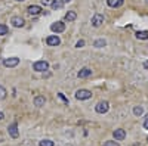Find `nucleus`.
Wrapping results in <instances>:
<instances>
[{"instance_id": "nucleus-1", "label": "nucleus", "mask_w": 148, "mask_h": 146, "mask_svg": "<svg viewBox=\"0 0 148 146\" xmlns=\"http://www.w3.org/2000/svg\"><path fill=\"white\" fill-rule=\"evenodd\" d=\"M92 97V92L88 89H80L76 92V99L77 101H88Z\"/></svg>"}, {"instance_id": "nucleus-2", "label": "nucleus", "mask_w": 148, "mask_h": 146, "mask_svg": "<svg viewBox=\"0 0 148 146\" xmlns=\"http://www.w3.org/2000/svg\"><path fill=\"white\" fill-rule=\"evenodd\" d=\"M108 109H110V103L107 101H99L95 105V111L98 114H105V112H108Z\"/></svg>"}, {"instance_id": "nucleus-3", "label": "nucleus", "mask_w": 148, "mask_h": 146, "mask_svg": "<svg viewBox=\"0 0 148 146\" xmlns=\"http://www.w3.org/2000/svg\"><path fill=\"white\" fill-rule=\"evenodd\" d=\"M33 69L37 71V72H43V71H47L49 69V64L46 60H37V62L33 64Z\"/></svg>"}, {"instance_id": "nucleus-4", "label": "nucleus", "mask_w": 148, "mask_h": 146, "mask_svg": "<svg viewBox=\"0 0 148 146\" xmlns=\"http://www.w3.org/2000/svg\"><path fill=\"white\" fill-rule=\"evenodd\" d=\"M18 64H19V58H16V56L3 59V65L6 68H15V67H18Z\"/></svg>"}, {"instance_id": "nucleus-5", "label": "nucleus", "mask_w": 148, "mask_h": 146, "mask_svg": "<svg viewBox=\"0 0 148 146\" xmlns=\"http://www.w3.org/2000/svg\"><path fill=\"white\" fill-rule=\"evenodd\" d=\"M51 30H52L53 33H56V34L64 33V31H65V24H64L62 21H56V22H53L52 25H51Z\"/></svg>"}, {"instance_id": "nucleus-6", "label": "nucleus", "mask_w": 148, "mask_h": 146, "mask_svg": "<svg viewBox=\"0 0 148 146\" xmlns=\"http://www.w3.org/2000/svg\"><path fill=\"white\" fill-rule=\"evenodd\" d=\"M102 24H104V15H101V14H95V15L92 16V27L99 28Z\"/></svg>"}, {"instance_id": "nucleus-7", "label": "nucleus", "mask_w": 148, "mask_h": 146, "mask_svg": "<svg viewBox=\"0 0 148 146\" xmlns=\"http://www.w3.org/2000/svg\"><path fill=\"white\" fill-rule=\"evenodd\" d=\"M27 12H28V15H31V16H37V15H40L43 12V9L40 6H37V5H31V6L27 7Z\"/></svg>"}, {"instance_id": "nucleus-8", "label": "nucleus", "mask_w": 148, "mask_h": 146, "mask_svg": "<svg viewBox=\"0 0 148 146\" xmlns=\"http://www.w3.org/2000/svg\"><path fill=\"white\" fill-rule=\"evenodd\" d=\"M8 131H9L10 137L16 139V137L19 136V131H18V123H12V124L8 127Z\"/></svg>"}, {"instance_id": "nucleus-9", "label": "nucleus", "mask_w": 148, "mask_h": 146, "mask_svg": "<svg viewBox=\"0 0 148 146\" xmlns=\"http://www.w3.org/2000/svg\"><path fill=\"white\" fill-rule=\"evenodd\" d=\"M10 24L15 28H22L24 24H25V21H24V18H21V16H14V18L10 19Z\"/></svg>"}, {"instance_id": "nucleus-10", "label": "nucleus", "mask_w": 148, "mask_h": 146, "mask_svg": "<svg viewBox=\"0 0 148 146\" xmlns=\"http://www.w3.org/2000/svg\"><path fill=\"white\" fill-rule=\"evenodd\" d=\"M46 44L47 46H59L61 44V39L58 35H49L46 39Z\"/></svg>"}, {"instance_id": "nucleus-11", "label": "nucleus", "mask_w": 148, "mask_h": 146, "mask_svg": "<svg viewBox=\"0 0 148 146\" xmlns=\"http://www.w3.org/2000/svg\"><path fill=\"white\" fill-rule=\"evenodd\" d=\"M113 137H114L117 142H119V140H123V139L126 137V131L123 130V128H117V130L113 131Z\"/></svg>"}, {"instance_id": "nucleus-12", "label": "nucleus", "mask_w": 148, "mask_h": 146, "mask_svg": "<svg viewBox=\"0 0 148 146\" xmlns=\"http://www.w3.org/2000/svg\"><path fill=\"white\" fill-rule=\"evenodd\" d=\"M90 75H92V69H90V68H82V69L79 71V74H77L79 78H88V77H90Z\"/></svg>"}, {"instance_id": "nucleus-13", "label": "nucleus", "mask_w": 148, "mask_h": 146, "mask_svg": "<svg viewBox=\"0 0 148 146\" xmlns=\"http://www.w3.org/2000/svg\"><path fill=\"white\" fill-rule=\"evenodd\" d=\"M76 19H77V14L74 10H68L65 14V16H64V21H67V22H73Z\"/></svg>"}, {"instance_id": "nucleus-14", "label": "nucleus", "mask_w": 148, "mask_h": 146, "mask_svg": "<svg viewBox=\"0 0 148 146\" xmlns=\"http://www.w3.org/2000/svg\"><path fill=\"white\" fill-rule=\"evenodd\" d=\"M123 3H125V0H107V5L110 7H114V9L123 6Z\"/></svg>"}, {"instance_id": "nucleus-15", "label": "nucleus", "mask_w": 148, "mask_h": 146, "mask_svg": "<svg viewBox=\"0 0 148 146\" xmlns=\"http://www.w3.org/2000/svg\"><path fill=\"white\" fill-rule=\"evenodd\" d=\"M45 103H46V99H45V96H36L34 97V105L36 106H45Z\"/></svg>"}, {"instance_id": "nucleus-16", "label": "nucleus", "mask_w": 148, "mask_h": 146, "mask_svg": "<svg viewBox=\"0 0 148 146\" xmlns=\"http://www.w3.org/2000/svg\"><path fill=\"white\" fill-rule=\"evenodd\" d=\"M62 6H64V2H62V0H52V3H51V7H52L53 10L61 9Z\"/></svg>"}, {"instance_id": "nucleus-17", "label": "nucleus", "mask_w": 148, "mask_h": 146, "mask_svg": "<svg viewBox=\"0 0 148 146\" xmlns=\"http://www.w3.org/2000/svg\"><path fill=\"white\" fill-rule=\"evenodd\" d=\"M135 35L138 40H148V31H138Z\"/></svg>"}, {"instance_id": "nucleus-18", "label": "nucleus", "mask_w": 148, "mask_h": 146, "mask_svg": "<svg viewBox=\"0 0 148 146\" xmlns=\"http://www.w3.org/2000/svg\"><path fill=\"white\" fill-rule=\"evenodd\" d=\"M105 44H107V41H105L104 39H98V40H95V43H93V47L101 49V47H104Z\"/></svg>"}, {"instance_id": "nucleus-19", "label": "nucleus", "mask_w": 148, "mask_h": 146, "mask_svg": "<svg viewBox=\"0 0 148 146\" xmlns=\"http://www.w3.org/2000/svg\"><path fill=\"white\" fill-rule=\"evenodd\" d=\"M142 114H144V108H142V106H135V108H133V115L141 117Z\"/></svg>"}, {"instance_id": "nucleus-20", "label": "nucleus", "mask_w": 148, "mask_h": 146, "mask_svg": "<svg viewBox=\"0 0 148 146\" xmlns=\"http://www.w3.org/2000/svg\"><path fill=\"white\" fill-rule=\"evenodd\" d=\"M9 33V28L5 25V24H0V35H6Z\"/></svg>"}, {"instance_id": "nucleus-21", "label": "nucleus", "mask_w": 148, "mask_h": 146, "mask_svg": "<svg viewBox=\"0 0 148 146\" xmlns=\"http://www.w3.org/2000/svg\"><path fill=\"white\" fill-rule=\"evenodd\" d=\"M53 145H55V143H53L52 140H47V139H46V140H42V142L39 143V146H53Z\"/></svg>"}, {"instance_id": "nucleus-22", "label": "nucleus", "mask_w": 148, "mask_h": 146, "mask_svg": "<svg viewBox=\"0 0 148 146\" xmlns=\"http://www.w3.org/2000/svg\"><path fill=\"white\" fill-rule=\"evenodd\" d=\"M104 146H120L117 140H107L104 142Z\"/></svg>"}, {"instance_id": "nucleus-23", "label": "nucleus", "mask_w": 148, "mask_h": 146, "mask_svg": "<svg viewBox=\"0 0 148 146\" xmlns=\"http://www.w3.org/2000/svg\"><path fill=\"white\" fill-rule=\"evenodd\" d=\"M6 94H8L6 89H5V87H2V86H0V101H3L5 97H6Z\"/></svg>"}, {"instance_id": "nucleus-24", "label": "nucleus", "mask_w": 148, "mask_h": 146, "mask_svg": "<svg viewBox=\"0 0 148 146\" xmlns=\"http://www.w3.org/2000/svg\"><path fill=\"white\" fill-rule=\"evenodd\" d=\"M83 46H84V40H79V41L76 43V47H77V49H80V47H83Z\"/></svg>"}, {"instance_id": "nucleus-25", "label": "nucleus", "mask_w": 148, "mask_h": 146, "mask_svg": "<svg viewBox=\"0 0 148 146\" xmlns=\"http://www.w3.org/2000/svg\"><path fill=\"white\" fill-rule=\"evenodd\" d=\"M58 96H59V99H61V101H64V102H65V103H67V105H68V101H67V99H65V96H64V94H62V93H58Z\"/></svg>"}, {"instance_id": "nucleus-26", "label": "nucleus", "mask_w": 148, "mask_h": 146, "mask_svg": "<svg viewBox=\"0 0 148 146\" xmlns=\"http://www.w3.org/2000/svg\"><path fill=\"white\" fill-rule=\"evenodd\" d=\"M144 128L148 130V115H147V118H145V121H144Z\"/></svg>"}, {"instance_id": "nucleus-27", "label": "nucleus", "mask_w": 148, "mask_h": 146, "mask_svg": "<svg viewBox=\"0 0 148 146\" xmlns=\"http://www.w3.org/2000/svg\"><path fill=\"white\" fill-rule=\"evenodd\" d=\"M42 3H43L45 6H47V5H51V3H52V0H42Z\"/></svg>"}, {"instance_id": "nucleus-28", "label": "nucleus", "mask_w": 148, "mask_h": 146, "mask_svg": "<svg viewBox=\"0 0 148 146\" xmlns=\"http://www.w3.org/2000/svg\"><path fill=\"white\" fill-rule=\"evenodd\" d=\"M3 118H5V114H3V112H2V111H0V121H2V120H3Z\"/></svg>"}, {"instance_id": "nucleus-29", "label": "nucleus", "mask_w": 148, "mask_h": 146, "mask_svg": "<svg viewBox=\"0 0 148 146\" xmlns=\"http://www.w3.org/2000/svg\"><path fill=\"white\" fill-rule=\"evenodd\" d=\"M62 2H64V3H70V2H71V0H62Z\"/></svg>"}, {"instance_id": "nucleus-30", "label": "nucleus", "mask_w": 148, "mask_h": 146, "mask_svg": "<svg viewBox=\"0 0 148 146\" xmlns=\"http://www.w3.org/2000/svg\"><path fill=\"white\" fill-rule=\"evenodd\" d=\"M16 2H24V0H16Z\"/></svg>"}, {"instance_id": "nucleus-31", "label": "nucleus", "mask_w": 148, "mask_h": 146, "mask_svg": "<svg viewBox=\"0 0 148 146\" xmlns=\"http://www.w3.org/2000/svg\"><path fill=\"white\" fill-rule=\"evenodd\" d=\"M145 2H147V3H148V0H145Z\"/></svg>"}, {"instance_id": "nucleus-32", "label": "nucleus", "mask_w": 148, "mask_h": 146, "mask_svg": "<svg viewBox=\"0 0 148 146\" xmlns=\"http://www.w3.org/2000/svg\"><path fill=\"white\" fill-rule=\"evenodd\" d=\"M147 140H148V137H147Z\"/></svg>"}]
</instances>
